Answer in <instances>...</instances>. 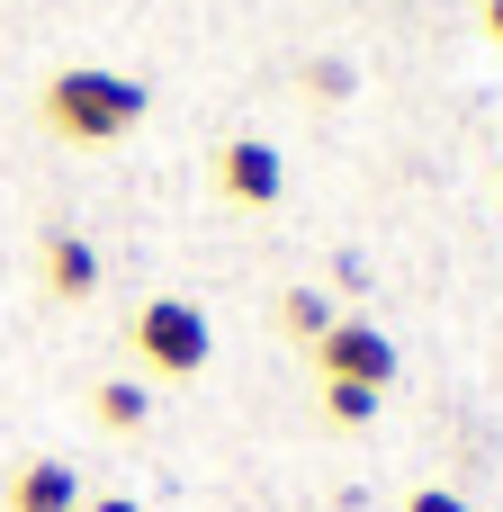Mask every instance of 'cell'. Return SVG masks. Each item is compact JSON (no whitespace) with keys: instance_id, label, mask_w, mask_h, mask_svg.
<instances>
[{"instance_id":"6da1fadb","label":"cell","mask_w":503,"mask_h":512,"mask_svg":"<svg viewBox=\"0 0 503 512\" xmlns=\"http://www.w3.org/2000/svg\"><path fill=\"white\" fill-rule=\"evenodd\" d=\"M45 126H54V135H72V144H117L126 126H144V81L72 63V72H54V81H45Z\"/></svg>"},{"instance_id":"7a4b0ae2","label":"cell","mask_w":503,"mask_h":512,"mask_svg":"<svg viewBox=\"0 0 503 512\" xmlns=\"http://www.w3.org/2000/svg\"><path fill=\"white\" fill-rule=\"evenodd\" d=\"M126 342H135V360L162 369V378H198V369L216 360V333H207V315H198L189 297H153V306H135Z\"/></svg>"},{"instance_id":"3957f363","label":"cell","mask_w":503,"mask_h":512,"mask_svg":"<svg viewBox=\"0 0 503 512\" xmlns=\"http://www.w3.org/2000/svg\"><path fill=\"white\" fill-rule=\"evenodd\" d=\"M315 360H324V378H351V387H387L396 378V342L378 333V324H333L324 342H315Z\"/></svg>"},{"instance_id":"277c9868","label":"cell","mask_w":503,"mask_h":512,"mask_svg":"<svg viewBox=\"0 0 503 512\" xmlns=\"http://www.w3.org/2000/svg\"><path fill=\"white\" fill-rule=\"evenodd\" d=\"M216 189H225L234 207H279V189H288V162H279L261 135H234V144L216 153Z\"/></svg>"},{"instance_id":"5b68a950","label":"cell","mask_w":503,"mask_h":512,"mask_svg":"<svg viewBox=\"0 0 503 512\" xmlns=\"http://www.w3.org/2000/svg\"><path fill=\"white\" fill-rule=\"evenodd\" d=\"M9 512H81L72 468H63V459H27V468L9 477Z\"/></svg>"},{"instance_id":"8992f818","label":"cell","mask_w":503,"mask_h":512,"mask_svg":"<svg viewBox=\"0 0 503 512\" xmlns=\"http://www.w3.org/2000/svg\"><path fill=\"white\" fill-rule=\"evenodd\" d=\"M45 288L54 297H90L99 288V252L81 234H45Z\"/></svg>"},{"instance_id":"52a82bcc","label":"cell","mask_w":503,"mask_h":512,"mask_svg":"<svg viewBox=\"0 0 503 512\" xmlns=\"http://www.w3.org/2000/svg\"><path fill=\"white\" fill-rule=\"evenodd\" d=\"M279 324H288L297 342H324V333H333V306H324L315 288H288V297H279Z\"/></svg>"},{"instance_id":"ba28073f","label":"cell","mask_w":503,"mask_h":512,"mask_svg":"<svg viewBox=\"0 0 503 512\" xmlns=\"http://www.w3.org/2000/svg\"><path fill=\"white\" fill-rule=\"evenodd\" d=\"M324 414H333V423H369V414H378V387H351V378H324Z\"/></svg>"},{"instance_id":"9c48e42d","label":"cell","mask_w":503,"mask_h":512,"mask_svg":"<svg viewBox=\"0 0 503 512\" xmlns=\"http://www.w3.org/2000/svg\"><path fill=\"white\" fill-rule=\"evenodd\" d=\"M99 423H108V432H135V423H144V387H126V378L99 387Z\"/></svg>"},{"instance_id":"30bf717a","label":"cell","mask_w":503,"mask_h":512,"mask_svg":"<svg viewBox=\"0 0 503 512\" xmlns=\"http://www.w3.org/2000/svg\"><path fill=\"white\" fill-rule=\"evenodd\" d=\"M306 81H315V99H342V90H351V72H342V63H315Z\"/></svg>"},{"instance_id":"8fae6325","label":"cell","mask_w":503,"mask_h":512,"mask_svg":"<svg viewBox=\"0 0 503 512\" xmlns=\"http://www.w3.org/2000/svg\"><path fill=\"white\" fill-rule=\"evenodd\" d=\"M405 512H468V504H459V495H441V486H423V495H414Z\"/></svg>"},{"instance_id":"7c38bea8","label":"cell","mask_w":503,"mask_h":512,"mask_svg":"<svg viewBox=\"0 0 503 512\" xmlns=\"http://www.w3.org/2000/svg\"><path fill=\"white\" fill-rule=\"evenodd\" d=\"M81 512H144V504H126V495H99V504H81Z\"/></svg>"},{"instance_id":"4fadbf2b","label":"cell","mask_w":503,"mask_h":512,"mask_svg":"<svg viewBox=\"0 0 503 512\" xmlns=\"http://www.w3.org/2000/svg\"><path fill=\"white\" fill-rule=\"evenodd\" d=\"M486 36H495V45H503V0H486Z\"/></svg>"}]
</instances>
